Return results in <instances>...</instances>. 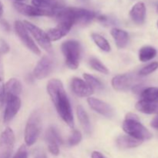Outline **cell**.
Returning <instances> with one entry per match:
<instances>
[{"label": "cell", "mask_w": 158, "mask_h": 158, "mask_svg": "<svg viewBox=\"0 0 158 158\" xmlns=\"http://www.w3.org/2000/svg\"><path fill=\"white\" fill-rule=\"evenodd\" d=\"M141 100L151 102H158V88L148 87L140 92Z\"/></svg>", "instance_id": "obj_24"}, {"label": "cell", "mask_w": 158, "mask_h": 158, "mask_svg": "<svg viewBox=\"0 0 158 158\" xmlns=\"http://www.w3.org/2000/svg\"><path fill=\"white\" fill-rule=\"evenodd\" d=\"M13 158H28V151L26 145H21Z\"/></svg>", "instance_id": "obj_32"}, {"label": "cell", "mask_w": 158, "mask_h": 158, "mask_svg": "<svg viewBox=\"0 0 158 158\" xmlns=\"http://www.w3.org/2000/svg\"><path fill=\"white\" fill-rule=\"evenodd\" d=\"M44 1L50 5L52 10L55 11L56 12L65 8V5H66L65 0H44Z\"/></svg>", "instance_id": "obj_30"}, {"label": "cell", "mask_w": 158, "mask_h": 158, "mask_svg": "<svg viewBox=\"0 0 158 158\" xmlns=\"http://www.w3.org/2000/svg\"><path fill=\"white\" fill-rule=\"evenodd\" d=\"M83 78H84L86 83H87L94 90H95V89H97V90H101L103 88V83H102L98 79L94 77V76L89 75V74L88 73H84L83 74Z\"/></svg>", "instance_id": "obj_26"}, {"label": "cell", "mask_w": 158, "mask_h": 158, "mask_svg": "<svg viewBox=\"0 0 158 158\" xmlns=\"http://www.w3.org/2000/svg\"><path fill=\"white\" fill-rule=\"evenodd\" d=\"M22 89H23L22 83L19 80L15 78L10 79L5 84V97L9 95H14L19 97L20 94H21Z\"/></svg>", "instance_id": "obj_20"}, {"label": "cell", "mask_w": 158, "mask_h": 158, "mask_svg": "<svg viewBox=\"0 0 158 158\" xmlns=\"http://www.w3.org/2000/svg\"><path fill=\"white\" fill-rule=\"evenodd\" d=\"M73 25L72 22L68 21V20H60L58 21V25L56 27L49 29L46 32V33L51 42L57 41L67 35Z\"/></svg>", "instance_id": "obj_14"}, {"label": "cell", "mask_w": 158, "mask_h": 158, "mask_svg": "<svg viewBox=\"0 0 158 158\" xmlns=\"http://www.w3.org/2000/svg\"><path fill=\"white\" fill-rule=\"evenodd\" d=\"M81 140L82 134L81 133H80V131H74L73 132L72 135L69 137L68 143H69V146H76V145L78 144L79 143H80Z\"/></svg>", "instance_id": "obj_31"}, {"label": "cell", "mask_w": 158, "mask_h": 158, "mask_svg": "<svg viewBox=\"0 0 158 158\" xmlns=\"http://www.w3.org/2000/svg\"><path fill=\"white\" fill-rule=\"evenodd\" d=\"M123 129L128 135L141 141L152 137L151 133L140 123L139 117L132 113L127 114L123 123Z\"/></svg>", "instance_id": "obj_2"}, {"label": "cell", "mask_w": 158, "mask_h": 158, "mask_svg": "<svg viewBox=\"0 0 158 158\" xmlns=\"http://www.w3.org/2000/svg\"><path fill=\"white\" fill-rule=\"evenodd\" d=\"M157 27H158V22H157Z\"/></svg>", "instance_id": "obj_41"}, {"label": "cell", "mask_w": 158, "mask_h": 158, "mask_svg": "<svg viewBox=\"0 0 158 158\" xmlns=\"http://www.w3.org/2000/svg\"><path fill=\"white\" fill-rule=\"evenodd\" d=\"M136 109L146 114H158V102H151L140 100L136 104Z\"/></svg>", "instance_id": "obj_19"}, {"label": "cell", "mask_w": 158, "mask_h": 158, "mask_svg": "<svg viewBox=\"0 0 158 158\" xmlns=\"http://www.w3.org/2000/svg\"><path fill=\"white\" fill-rule=\"evenodd\" d=\"M157 12H158V6H157Z\"/></svg>", "instance_id": "obj_40"}, {"label": "cell", "mask_w": 158, "mask_h": 158, "mask_svg": "<svg viewBox=\"0 0 158 158\" xmlns=\"http://www.w3.org/2000/svg\"><path fill=\"white\" fill-rule=\"evenodd\" d=\"M157 49L153 46H143L139 51V60L143 63L150 61L157 56Z\"/></svg>", "instance_id": "obj_23"}, {"label": "cell", "mask_w": 158, "mask_h": 158, "mask_svg": "<svg viewBox=\"0 0 158 158\" xmlns=\"http://www.w3.org/2000/svg\"><path fill=\"white\" fill-rule=\"evenodd\" d=\"M92 158H105L104 156L101 154L100 152H98V151H94L92 153V156H91Z\"/></svg>", "instance_id": "obj_36"}, {"label": "cell", "mask_w": 158, "mask_h": 158, "mask_svg": "<svg viewBox=\"0 0 158 158\" xmlns=\"http://www.w3.org/2000/svg\"><path fill=\"white\" fill-rule=\"evenodd\" d=\"M140 78L134 73H124L117 75L112 79V86L118 91H126L133 89L139 84Z\"/></svg>", "instance_id": "obj_5"}, {"label": "cell", "mask_w": 158, "mask_h": 158, "mask_svg": "<svg viewBox=\"0 0 158 158\" xmlns=\"http://www.w3.org/2000/svg\"><path fill=\"white\" fill-rule=\"evenodd\" d=\"M46 89L60 117L68 126L73 128L74 119L72 108L62 81L57 79L49 80Z\"/></svg>", "instance_id": "obj_1"}, {"label": "cell", "mask_w": 158, "mask_h": 158, "mask_svg": "<svg viewBox=\"0 0 158 158\" xmlns=\"http://www.w3.org/2000/svg\"><path fill=\"white\" fill-rule=\"evenodd\" d=\"M158 69V62H153V63H150L148 66H144L143 68H142L141 69L139 72V76H148L149 74L152 73L154 71L157 70Z\"/></svg>", "instance_id": "obj_29"}, {"label": "cell", "mask_w": 158, "mask_h": 158, "mask_svg": "<svg viewBox=\"0 0 158 158\" xmlns=\"http://www.w3.org/2000/svg\"><path fill=\"white\" fill-rule=\"evenodd\" d=\"M89 65L91 67L96 71L99 73H101L103 74H108L109 73V69H107L105 65H103L98 59L97 58H92L89 60Z\"/></svg>", "instance_id": "obj_27"}, {"label": "cell", "mask_w": 158, "mask_h": 158, "mask_svg": "<svg viewBox=\"0 0 158 158\" xmlns=\"http://www.w3.org/2000/svg\"><path fill=\"white\" fill-rule=\"evenodd\" d=\"M70 86L73 92L80 97H89L94 91L85 80L77 77L71 80Z\"/></svg>", "instance_id": "obj_16"}, {"label": "cell", "mask_w": 158, "mask_h": 158, "mask_svg": "<svg viewBox=\"0 0 158 158\" xmlns=\"http://www.w3.org/2000/svg\"><path fill=\"white\" fill-rule=\"evenodd\" d=\"M77 117H78L79 121H80V124H81V126L83 127V128L84 129L85 132L88 134H90L91 123L90 121H89V117H88L87 113L86 112L84 108L82 106H77Z\"/></svg>", "instance_id": "obj_22"}, {"label": "cell", "mask_w": 158, "mask_h": 158, "mask_svg": "<svg viewBox=\"0 0 158 158\" xmlns=\"http://www.w3.org/2000/svg\"><path fill=\"white\" fill-rule=\"evenodd\" d=\"M87 103L89 107L103 117L110 118L114 116V110L106 102L101 100L89 97L87 99Z\"/></svg>", "instance_id": "obj_15"}, {"label": "cell", "mask_w": 158, "mask_h": 158, "mask_svg": "<svg viewBox=\"0 0 158 158\" xmlns=\"http://www.w3.org/2000/svg\"><path fill=\"white\" fill-rule=\"evenodd\" d=\"M5 103L6 108L3 115V121L4 123H9L18 114L21 107V100L18 96L9 95L5 97Z\"/></svg>", "instance_id": "obj_12"}, {"label": "cell", "mask_w": 158, "mask_h": 158, "mask_svg": "<svg viewBox=\"0 0 158 158\" xmlns=\"http://www.w3.org/2000/svg\"><path fill=\"white\" fill-rule=\"evenodd\" d=\"M146 6L142 2L136 3L130 12V16L136 24L141 25L145 22L146 19Z\"/></svg>", "instance_id": "obj_17"}, {"label": "cell", "mask_w": 158, "mask_h": 158, "mask_svg": "<svg viewBox=\"0 0 158 158\" xmlns=\"http://www.w3.org/2000/svg\"><path fill=\"white\" fill-rule=\"evenodd\" d=\"M45 139H46L49 152L52 155H59V154H60V144L62 143V139L60 137L58 131L53 127H50L46 131Z\"/></svg>", "instance_id": "obj_13"}, {"label": "cell", "mask_w": 158, "mask_h": 158, "mask_svg": "<svg viewBox=\"0 0 158 158\" xmlns=\"http://www.w3.org/2000/svg\"><path fill=\"white\" fill-rule=\"evenodd\" d=\"M54 68V61L49 55L43 56L33 69L34 77L37 80L46 78Z\"/></svg>", "instance_id": "obj_11"}, {"label": "cell", "mask_w": 158, "mask_h": 158, "mask_svg": "<svg viewBox=\"0 0 158 158\" xmlns=\"http://www.w3.org/2000/svg\"><path fill=\"white\" fill-rule=\"evenodd\" d=\"M35 158H47V157H46V154H43V153H41V154H38V155H37Z\"/></svg>", "instance_id": "obj_38"}, {"label": "cell", "mask_w": 158, "mask_h": 158, "mask_svg": "<svg viewBox=\"0 0 158 158\" xmlns=\"http://www.w3.org/2000/svg\"><path fill=\"white\" fill-rule=\"evenodd\" d=\"M41 117L39 111L35 110L30 114L25 129V142L29 147L36 142L41 131Z\"/></svg>", "instance_id": "obj_4"}, {"label": "cell", "mask_w": 158, "mask_h": 158, "mask_svg": "<svg viewBox=\"0 0 158 158\" xmlns=\"http://www.w3.org/2000/svg\"><path fill=\"white\" fill-rule=\"evenodd\" d=\"M23 23L24 24L26 29H27L28 32L34 37V39L36 40L38 44L43 49L47 51L48 52H52V44H51V41L49 40V36H48L47 33L46 32H44L43 29L39 28L38 26L29 23V21L25 20Z\"/></svg>", "instance_id": "obj_6"}, {"label": "cell", "mask_w": 158, "mask_h": 158, "mask_svg": "<svg viewBox=\"0 0 158 158\" xmlns=\"http://www.w3.org/2000/svg\"><path fill=\"white\" fill-rule=\"evenodd\" d=\"M111 35L117 44V47L120 49L126 47L129 41V35L126 31L118 28H114L111 30Z\"/></svg>", "instance_id": "obj_18"}, {"label": "cell", "mask_w": 158, "mask_h": 158, "mask_svg": "<svg viewBox=\"0 0 158 158\" xmlns=\"http://www.w3.org/2000/svg\"><path fill=\"white\" fill-rule=\"evenodd\" d=\"M5 83H4V74H3V67L0 58V108L3 106L5 103Z\"/></svg>", "instance_id": "obj_28"}, {"label": "cell", "mask_w": 158, "mask_h": 158, "mask_svg": "<svg viewBox=\"0 0 158 158\" xmlns=\"http://www.w3.org/2000/svg\"><path fill=\"white\" fill-rule=\"evenodd\" d=\"M66 9L69 16L73 21L74 25H87L97 17V14L96 12L89 9L76 7H67Z\"/></svg>", "instance_id": "obj_7"}, {"label": "cell", "mask_w": 158, "mask_h": 158, "mask_svg": "<svg viewBox=\"0 0 158 158\" xmlns=\"http://www.w3.org/2000/svg\"><path fill=\"white\" fill-rule=\"evenodd\" d=\"M15 2H20L23 1V0H15Z\"/></svg>", "instance_id": "obj_39"}, {"label": "cell", "mask_w": 158, "mask_h": 158, "mask_svg": "<svg viewBox=\"0 0 158 158\" xmlns=\"http://www.w3.org/2000/svg\"><path fill=\"white\" fill-rule=\"evenodd\" d=\"M61 49L66 66L71 69H77L81 55L80 43L76 40H68L62 44Z\"/></svg>", "instance_id": "obj_3"}, {"label": "cell", "mask_w": 158, "mask_h": 158, "mask_svg": "<svg viewBox=\"0 0 158 158\" xmlns=\"http://www.w3.org/2000/svg\"><path fill=\"white\" fill-rule=\"evenodd\" d=\"M151 126L153 128H154V129L158 130V116L153 119L152 121H151Z\"/></svg>", "instance_id": "obj_35"}, {"label": "cell", "mask_w": 158, "mask_h": 158, "mask_svg": "<svg viewBox=\"0 0 158 158\" xmlns=\"http://www.w3.org/2000/svg\"><path fill=\"white\" fill-rule=\"evenodd\" d=\"M0 23H1V25L2 26L3 29H4L5 30L7 31V32H9V31L10 30V26H9V24L6 21V20L2 19L1 21H0Z\"/></svg>", "instance_id": "obj_34"}, {"label": "cell", "mask_w": 158, "mask_h": 158, "mask_svg": "<svg viewBox=\"0 0 158 158\" xmlns=\"http://www.w3.org/2000/svg\"><path fill=\"white\" fill-rule=\"evenodd\" d=\"M141 140L134 138L129 135H122L117 137L116 143L120 148H134L140 146L142 143Z\"/></svg>", "instance_id": "obj_21"}, {"label": "cell", "mask_w": 158, "mask_h": 158, "mask_svg": "<svg viewBox=\"0 0 158 158\" xmlns=\"http://www.w3.org/2000/svg\"><path fill=\"white\" fill-rule=\"evenodd\" d=\"M9 51V46L4 40H0V55L7 53Z\"/></svg>", "instance_id": "obj_33"}, {"label": "cell", "mask_w": 158, "mask_h": 158, "mask_svg": "<svg viewBox=\"0 0 158 158\" xmlns=\"http://www.w3.org/2000/svg\"><path fill=\"white\" fill-rule=\"evenodd\" d=\"M91 37H92L93 40L95 43V44L100 48V49H102L104 52H110L111 49L110 45L108 43L107 40L104 38L103 36H102L101 35L98 33H93L91 35Z\"/></svg>", "instance_id": "obj_25"}, {"label": "cell", "mask_w": 158, "mask_h": 158, "mask_svg": "<svg viewBox=\"0 0 158 158\" xmlns=\"http://www.w3.org/2000/svg\"><path fill=\"white\" fill-rule=\"evenodd\" d=\"M15 143V134L10 127H7L0 135V158H10Z\"/></svg>", "instance_id": "obj_8"}, {"label": "cell", "mask_w": 158, "mask_h": 158, "mask_svg": "<svg viewBox=\"0 0 158 158\" xmlns=\"http://www.w3.org/2000/svg\"><path fill=\"white\" fill-rule=\"evenodd\" d=\"M13 6L17 12L26 16L35 17V16H55L56 12L49 10L39 9L33 6L27 5L26 3L15 2L13 3Z\"/></svg>", "instance_id": "obj_10"}, {"label": "cell", "mask_w": 158, "mask_h": 158, "mask_svg": "<svg viewBox=\"0 0 158 158\" xmlns=\"http://www.w3.org/2000/svg\"><path fill=\"white\" fill-rule=\"evenodd\" d=\"M14 28H15V33L17 34L19 38L22 41V43L28 48L30 51H32L35 55H40L41 51L39 49L37 45L35 44V42L32 39V37L29 35V32L25 27L23 22L17 20L14 23Z\"/></svg>", "instance_id": "obj_9"}, {"label": "cell", "mask_w": 158, "mask_h": 158, "mask_svg": "<svg viewBox=\"0 0 158 158\" xmlns=\"http://www.w3.org/2000/svg\"><path fill=\"white\" fill-rule=\"evenodd\" d=\"M2 14H3V5L2 3L1 2V1H0V17H2Z\"/></svg>", "instance_id": "obj_37"}]
</instances>
